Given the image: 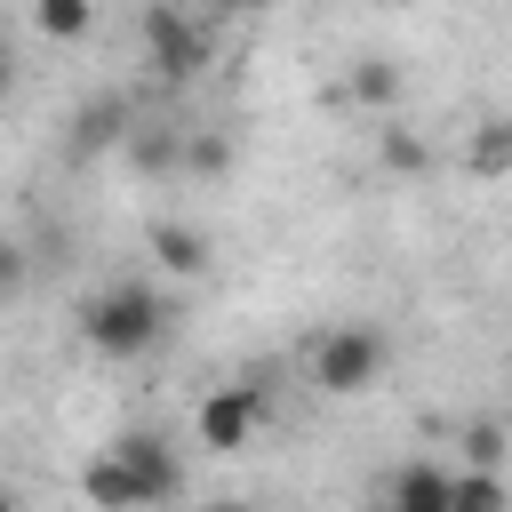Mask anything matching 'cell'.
I'll return each mask as SVG.
<instances>
[{
	"instance_id": "cell-1",
	"label": "cell",
	"mask_w": 512,
	"mask_h": 512,
	"mask_svg": "<svg viewBox=\"0 0 512 512\" xmlns=\"http://www.w3.org/2000/svg\"><path fill=\"white\" fill-rule=\"evenodd\" d=\"M168 296L152 288V280H112V288H96L88 304H80V336H88V352H104V360H144L160 336H168Z\"/></svg>"
},
{
	"instance_id": "cell-2",
	"label": "cell",
	"mask_w": 512,
	"mask_h": 512,
	"mask_svg": "<svg viewBox=\"0 0 512 512\" xmlns=\"http://www.w3.org/2000/svg\"><path fill=\"white\" fill-rule=\"evenodd\" d=\"M384 360H392V344H384L376 328L344 320V328H328V336L312 344V384L336 392V400H360V392L384 376Z\"/></svg>"
},
{
	"instance_id": "cell-3",
	"label": "cell",
	"mask_w": 512,
	"mask_h": 512,
	"mask_svg": "<svg viewBox=\"0 0 512 512\" xmlns=\"http://www.w3.org/2000/svg\"><path fill=\"white\" fill-rule=\"evenodd\" d=\"M144 56H152V72H160L168 88H184V80H200V72H208L216 40H208L176 0H160V8H144Z\"/></svg>"
},
{
	"instance_id": "cell-4",
	"label": "cell",
	"mask_w": 512,
	"mask_h": 512,
	"mask_svg": "<svg viewBox=\"0 0 512 512\" xmlns=\"http://www.w3.org/2000/svg\"><path fill=\"white\" fill-rule=\"evenodd\" d=\"M256 432H264V392H256V384H216V392L192 408V440L216 448V456H240Z\"/></svg>"
},
{
	"instance_id": "cell-5",
	"label": "cell",
	"mask_w": 512,
	"mask_h": 512,
	"mask_svg": "<svg viewBox=\"0 0 512 512\" xmlns=\"http://www.w3.org/2000/svg\"><path fill=\"white\" fill-rule=\"evenodd\" d=\"M112 464L136 480L144 512H152V504H168V496L184 488V464H176V448H168L160 432H144V424H136V432H112Z\"/></svg>"
},
{
	"instance_id": "cell-6",
	"label": "cell",
	"mask_w": 512,
	"mask_h": 512,
	"mask_svg": "<svg viewBox=\"0 0 512 512\" xmlns=\"http://www.w3.org/2000/svg\"><path fill=\"white\" fill-rule=\"evenodd\" d=\"M112 144H128V96H88L72 112V160H96Z\"/></svg>"
},
{
	"instance_id": "cell-7",
	"label": "cell",
	"mask_w": 512,
	"mask_h": 512,
	"mask_svg": "<svg viewBox=\"0 0 512 512\" xmlns=\"http://www.w3.org/2000/svg\"><path fill=\"white\" fill-rule=\"evenodd\" d=\"M448 512H512V480L496 464H464L448 472Z\"/></svg>"
},
{
	"instance_id": "cell-8",
	"label": "cell",
	"mask_w": 512,
	"mask_h": 512,
	"mask_svg": "<svg viewBox=\"0 0 512 512\" xmlns=\"http://www.w3.org/2000/svg\"><path fill=\"white\" fill-rule=\"evenodd\" d=\"M80 496H88L96 512H144V496H136V480H128L120 464H112V448H104V456H96V464L80 472Z\"/></svg>"
},
{
	"instance_id": "cell-9",
	"label": "cell",
	"mask_w": 512,
	"mask_h": 512,
	"mask_svg": "<svg viewBox=\"0 0 512 512\" xmlns=\"http://www.w3.org/2000/svg\"><path fill=\"white\" fill-rule=\"evenodd\" d=\"M384 512H448V472L440 464H408L384 496Z\"/></svg>"
},
{
	"instance_id": "cell-10",
	"label": "cell",
	"mask_w": 512,
	"mask_h": 512,
	"mask_svg": "<svg viewBox=\"0 0 512 512\" xmlns=\"http://www.w3.org/2000/svg\"><path fill=\"white\" fill-rule=\"evenodd\" d=\"M152 256H160V272H208V232H192V224H152Z\"/></svg>"
},
{
	"instance_id": "cell-11",
	"label": "cell",
	"mask_w": 512,
	"mask_h": 512,
	"mask_svg": "<svg viewBox=\"0 0 512 512\" xmlns=\"http://www.w3.org/2000/svg\"><path fill=\"white\" fill-rule=\"evenodd\" d=\"M32 16H40V32H48V40H88L96 0H32Z\"/></svg>"
},
{
	"instance_id": "cell-12",
	"label": "cell",
	"mask_w": 512,
	"mask_h": 512,
	"mask_svg": "<svg viewBox=\"0 0 512 512\" xmlns=\"http://www.w3.org/2000/svg\"><path fill=\"white\" fill-rule=\"evenodd\" d=\"M352 96H360V104H392V96H400V72H392L384 56H360V72H352Z\"/></svg>"
},
{
	"instance_id": "cell-13",
	"label": "cell",
	"mask_w": 512,
	"mask_h": 512,
	"mask_svg": "<svg viewBox=\"0 0 512 512\" xmlns=\"http://www.w3.org/2000/svg\"><path fill=\"white\" fill-rule=\"evenodd\" d=\"M472 168H480V176H504V168H512V120H488V128H480Z\"/></svg>"
},
{
	"instance_id": "cell-14",
	"label": "cell",
	"mask_w": 512,
	"mask_h": 512,
	"mask_svg": "<svg viewBox=\"0 0 512 512\" xmlns=\"http://www.w3.org/2000/svg\"><path fill=\"white\" fill-rule=\"evenodd\" d=\"M464 464H496V472H504V432H496V424H472V432H464Z\"/></svg>"
},
{
	"instance_id": "cell-15",
	"label": "cell",
	"mask_w": 512,
	"mask_h": 512,
	"mask_svg": "<svg viewBox=\"0 0 512 512\" xmlns=\"http://www.w3.org/2000/svg\"><path fill=\"white\" fill-rule=\"evenodd\" d=\"M24 272H32V264H24V248H16V240H0V296H16V288H24Z\"/></svg>"
},
{
	"instance_id": "cell-16",
	"label": "cell",
	"mask_w": 512,
	"mask_h": 512,
	"mask_svg": "<svg viewBox=\"0 0 512 512\" xmlns=\"http://www.w3.org/2000/svg\"><path fill=\"white\" fill-rule=\"evenodd\" d=\"M8 88H16V56L0 48V96H8Z\"/></svg>"
},
{
	"instance_id": "cell-17",
	"label": "cell",
	"mask_w": 512,
	"mask_h": 512,
	"mask_svg": "<svg viewBox=\"0 0 512 512\" xmlns=\"http://www.w3.org/2000/svg\"><path fill=\"white\" fill-rule=\"evenodd\" d=\"M216 8H224V16H248V8H264V0H216Z\"/></svg>"
},
{
	"instance_id": "cell-18",
	"label": "cell",
	"mask_w": 512,
	"mask_h": 512,
	"mask_svg": "<svg viewBox=\"0 0 512 512\" xmlns=\"http://www.w3.org/2000/svg\"><path fill=\"white\" fill-rule=\"evenodd\" d=\"M0 512H16V496H8V488H0Z\"/></svg>"
},
{
	"instance_id": "cell-19",
	"label": "cell",
	"mask_w": 512,
	"mask_h": 512,
	"mask_svg": "<svg viewBox=\"0 0 512 512\" xmlns=\"http://www.w3.org/2000/svg\"><path fill=\"white\" fill-rule=\"evenodd\" d=\"M216 512H248V504H216Z\"/></svg>"
},
{
	"instance_id": "cell-20",
	"label": "cell",
	"mask_w": 512,
	"mask_h": 512,
	"mask_svg": "<svg viewBox=\"0 0 512 512\" xmlns=\"http://www.w3.org/2000/svg\"><path fill=\"white\" fill-rule=\"evenodd\" d=\"M376 512H384V504H376Z\"/></svg>"
}]
</instances>
